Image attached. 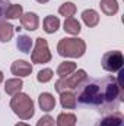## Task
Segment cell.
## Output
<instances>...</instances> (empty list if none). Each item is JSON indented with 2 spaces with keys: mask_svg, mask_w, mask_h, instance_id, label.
Wrapping results in <instances>:
<instances>
[{
  "mask_svg": "<svg viewBox=\"0 0 124 126\" xmlns=\"http://www.w3.org/2000/svg\"><path fill=\"white\" fill-rule=\"evenodd\" d=\"M57 51L62 57H72L79 59L86 51V43L82 38H62L57 44Z\"/></svg>",
  "mask_w": 124,
  "mask_h": 126,
  "instance_id": "cell-1",
  "label": "cell"
},
{
  "mask_svg": "<svg viewBox=\"0 0 124 126\" xmlns=\"http://www.w3.org/2000/svg\"><path fill=\"white\" fill-rule=\"evenodd\" d=\"M10 109L22 120H29L32 116L35 114L34 101L29 98V95L25 94V93H18V94H15L12 97Z\"/></svg>",
  "mask_w": 124,
  "mask_h": 126,
  "instance_id": "cell-2",
  "label": "cell"
},
{
  "mask_svg": "<svg viewBox=\"0 0 124 126\" xmlns=\"http://www.w3.org/2000/svg\"><path fill=\"white\" fill-rule=\"evenodd\" d=\"M86 78H88V75H86V72L83 70V69H77V70H74L73 73H70L69 76H66V78H60L57 82H56V91L57 93H64V91H73V90H76L77 87H80L82 85V82H85L86 81Z\"/></svg>",
  "mask_w": 124,
  "mask_h": 126,
  "instance_id": "cell-3",
  "label": "cell"
},
{
  "mask_svg": "<svg viewBox=\"0 0 124 126\" xmlns=\"http://www.w3.org/2000/svg\"><path fill=\"white\" fill-rule=\"evenodd\" d=\"M77 100L83 104H95L99 106L104 103V85L102 84H88L83 90L80 95L77 97Z\"/></svg>",
  "mask_w": 124,
  "mask_h": 126,
  "instance_id": "cell-4",
  "label": "cell"
},
{
  "mask_svg": "<svg viewBox=\"0 0 124 126\" xmlns=\"http://www.w3.org/2000/svg\"><path fill=\"white\" fill-rule=\"evenodd\" d=\"M51 51L48 48V43L45 38L38 37L35 41V47L34 51L31 53V60L35 64H42V63H48L51 60Z\"/></svg>",
  "mask_w": 124,
  "mask_h": 126,
  "instance_id": "cell-5",
  "label": "cell"
},
{
  "mask_svg": "<svg viewBox=\"0 0 124 126\" xmlns=\"http://www.w3.org/2000/svg\"><path fill=\"white\" fill-rule=\"evenodd\" d=\"M102 67L107 72H118L123 69L124 64V56L121 51L118 50H112V51H107L102 56Z\"/></svg>",
  "mask_w": 124,
  "mask_h": 126,
  "instance_id": "cell-6",
  "label": "cell"
},
{
  "mask_svg": "<svg viewBox=\"0 0 124 126\" xmlns=\"http://www.w3.org/2000/svg\"><path fill=\"white\" fill-rule=\"evenodd\" d=\"M10 72L16 78H26L32 73V64L28 63L26 60H16V62L12 63Z\"/></svg>",
  "mask_w": 124,
  "mask_h": 126,
  "instance_id": "cell-7",
  "label": "cell"
},
{
  "mask_svg": "<svg viewBox=\"0 0 124 126\" xmlns=\"http://www.w3.org/2000/svg\"><path fill=\"white\" fill-rule=\"evenodd\" d=\"M19 19H21V25H22L26 31H35V30H38V27H39V18H38V15L34 13V12L22 13V16H21Z\"/></svg>",
  "mask_w": 124,
  "mask_h": 126,
  "instance_id": "cell-8",
  "label": "cell"
},
{
  "mask_svg": "<svg viewBox=\"0 0 124 126\" xmlns=\"http://www.w3.org/2000/svg\"><path fill=\"white\" fill-rule=\"evenodd\" d=\"M38 104H39V107H41L42 111L48 113V111L54 110V107H56V98H54V95L50 94V93H42L38 97Z\"/></svg>",
  "mask_w": 124,
  "mask_h": 126,
  "instance_id": "cell-9",
  "label": "cell"
},
{
  "mask_svg": "<svg viewBox=\"0 0 124 126\" xmlns=\"http://www.w3.org/2000/svg\"><path fill=\"white\" fill-rule=\"evenodd\" d=\"M60 104L66 110H73L77 106V97L72 91H64L60 94Z\"/></svg>",
  "mask_w": 124,
  "mask_h": 126,
  "instance_id": "cell-10",
  "label": "cell"
},
{
  "mask_svg": "<svg viewBox=\"0 0 124 126\" xmlns=\"http://www.w3.org/2000/svg\"><path fill=\"white\" fill-rule=\"evenodd\" d=\"M22 87H24V82H22L21 78H12V79H7L4 82V91H6V94L12 95V97L15 94H18V93H21Z\"/></svg>",
  "mask_w": 124,
  "mask_h": 126,
  "instance_id": "cell-11",
  "label": "cell"
},
{
  "mask_svg": "<svg viewBox=\"0 0 124 126\" xmlns=\"http://www.w3.org/2000/svg\"><path fill=\"white\" fill-rule=\"evenodd\" d=\"M82 21L86 27L93 28L99 24V13L93 9H86V10L82 12Z\"/></svg>",
  "mask_w": 124,
  "mask_h": 126,
  "instance_id": "cell-12",
  "label": "cell"
},
{
  "mask_svg": "<svg viewBox=\"0 0 124 126\" xmlns=\"http://www.w3.org/2000/svg\"><path fill=\"white\" fill-rule=\"evenodd\" d=\"M42 27H44V31L47 34H54L60 28V19L54 15H48V16H45V19L42 22Z\"/></svg>",
  "mask_w": 124,
  "mask_h": 126,
  "instance_id": "cell-13",
  "label": "cell"
},
{
  "mask_svg": "<svg viewBox=\"0 0 124 126\" xmlns=\"http://www.w3.org/2000/svg\"><path fill=\"white\" fill-rule=\"evenodd\" d=\"M99 7L107 16H114L118 12V1L117 0H101Z\"/></svg>",
  "mask_w": 124,
  "mask_h": 126,
  "instance_id": "cell-14",
  "label": "cell"
},
{
  "mask_svg": "<svg viewBox=\"0 0 124 126\" xmlns=\"http://www.w3.org/2000/svg\"><path fill=\"white\" fill-rule=\"evenodd\" d=\"M63 30L70 34V35H77L80 32V22L74 18H66L64 19V24H63Z\"/></svg>",
  "mask_w": 124,
  "mask_h": 126,
  "instance_id": "cell-15",
  "label": "cell"
},
{
  "mask_svg": "<svg viewBox=\"0 0 124 126\" xmlns=\"http://www.w3.org/2000/svg\"><path fill=\"white\" fill-rule=\"evenodd\" d=\"M12 37H13V27L6 21H0V43H9Z\"/></svg>",
  "mask_w": 124,
  "mask_h": 126,
  "instance_id": "cell-16",
  "label": "cell"
},
{
  "mask_svg": "<svg viewBox=\"0 0 124 126\" xmlns=\"http://www.w3.org/2000/svg\"><path fill=\"white\" fill-rule=\"evenodd\" d=\"M99 126H123V114L120 111H115L114 114L104 117Z\"/></svg>",
  "mask_w": 124,
  "mask_h": 126,
  "instance_id": "cell-17",
  "label": "cell"
},
{
  "mask_svg": "<svg viewBox=\"0 0 124 126\" xmlns=\"http://www.w3.org/2000/svg\"><path fill=\"white\" fill-rule=\"evenodd\" d=\"M76 63L74 62H62L59 64V67H57V75H59V78H66V76H69L70 73H73L74 70H76Z\"/></svg>",
  "mask_w": 124,
  "mask_h": 126,
  "instance_id": "cell-18",
  "label": "cell"
},
{
  "mask_svg": "<svg viewBox=\"0 0 124 126\" xmlns=\"http://www.w3.org/2000/svg\"><path fill=\"white\" fill-rule=\"evenodd\" d=\"M76 116L73 113H60L57 120H56V126H76Z\"/></svg>",
  "mask_w": 124,
  "mask_h": 126,
  "instance_id": "cell-19",
  "label": "cell"
},
{
  "mask_svg": "<svg viewBox=\"0 0 124 126\" xmlns=\"http://www.w3.org/2000/svg\"><path fill=\"white\" fill-rule=\"evenodd\" d=\"M24 13V7L22 4H10L6 10H4V18L7 19H19Z\"/></svg>",
  "mask_w": 124,
  "mask_h": 126,
  "instance_id": "cell-20",
  "label": "cell"
},
{
  "mask_svg": "<svg viewBox=\"0 0 124 126\" xmlns=\"http://www.w3.org/2000/svg\"><path fill=\"white\" fill-rule=\"evenodd\" d=\"M16 47L22 53H29L31 48H32V40L28 35H19L18 37V41H16Z\"/></svg>",
  "mask_w": 124,
  "mask_h": 126,
  "instance_id": "cell-21",
  "label": "cell"
},
{
  "mask_svg": "<svg viewBox=\"0 0 124 126\" xmlns=\"http://www.w3.org/2000/svg\"><path fill=\"white\" fill-rule=\"evenodd\" d=\"M76 4L74 3H72V1H66V3H63L62 6L59 7V13L64 16V18H73L74 16V13H76Z\"/></svg>",
  "mask_w": 124,
  "mask_h": 126,
  "instance_id": "cell-22",
  "label": "cell"
},
{
  "mask_svg": "<svg viewBox=\"0 0 124 126\" xmlns=\"http://www.w3.org/2000/svg\"><path fill=\"white\" fill-rule=\"evenodd\" d=\"M53 75H54V72H53L50 67H45V69H42V70L38 72L37 81L41 82V84H47V82H50V81L53 79Z\"/></svg>",
  "mask_w": 124,
  "mask_h": 126,
  "instance_id": "cell-23",
  "label": "cell"
},
{
  "mask_svg": "<svg viewBox=\"0 0 124 126\" xmlns=\"http://www.w3.org/2000/svg\"><path fill=\"white\" fill-rule=\"evenodd\" d=\"M54 125H56V120H54L50 114L42 116V117L37 122V126H54Z\"/></svg>",
  "mask_w": 124,
  "mask_h": 126,
  "instance_id": "cell-24",
  "label": "cell"
},
{
  "mask_svg": "<svg viewBox=\"0 0 124 126\" xmlns=\"http://www.w3.org/2000/svg\"><path fill=\"white\" fill-rule=\"evenodd\" d=\"M15 126H29L28 123H24V122H19V123H16Z\"/></svg>",
  "mask_w": 124,
  "mask_h": 126,
  "instance_id": "cell-25",
  "label": "cell"
},
{
  "mask_svg": "<svg viewBox=\"0 0 124 126\" xmlns=\"http://www.w3.org/2000/svg\"><path fill=\"white\" fill-rule=\"evenodd\" d=\"M35 1H38V3H41V4H44V3H48L50 0H35Z\"/></svg>",
  "mask_w": 124,
  "mask_h": 126,
  "instance_id": "cell-26",
  "label": "cell"
},
{
  "mask_svg": "<svg viewBox=\"0 0 124 126\" xmlns=\"http://www.w3.org/2000/svg\"><path fill=\"white\" fill-rule=\"evenodd\" d=\"M1 82H3V72L0 70V84H1Z\"/></svg>",
  "mask_w": 124,
  "mask_h": 126,
  "instance_id": "cell-27",
  "label": "cell"
},
{
  "mask_svg": "<svg viewBox=\"0 0 124 126\" xmlns=\"http://www.w3.org/2000/svg\"><path fill=\"white\" fill-rule=\"evenodd\" d=\"M1 6H3V3H1V0H0V15H1Z\"/></svg>",
  "mask_w": 124,
  "mask_h": 126,
  "instance_id": "cell-28",
  "label": "cell"
}]
</instances>
